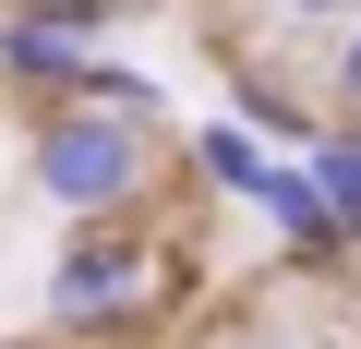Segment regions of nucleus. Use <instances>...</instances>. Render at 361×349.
<instances>
[{
	"instance_id": "obj_3",
	"label": "nucleus",
	"mask_w": 361,
	"mask_h": 349,
	"mask_svg": "<svg viewBox=\"0 0 361 349\" xmlns=\"http://www.w3.org/2000/svg\"><path fill=\"white\" fill-rule=\"evenodd\" d=\"M109 25H121V0H0V97L61 109Z\"/></svg>"
},
{
	"instance_id": "obj_9",
	"label": "nucleus",
	"mask_w": 361,
	"mask_h": 349,
	"mask_svg": "<svg viewBox=\"0 0 361 349\" xmlns=\"http://www.w3.org/2000/svg\"><path fill=\"white\" fill-rule=\"evenodd\" d=\"M325 121H361V13L325 37Z\"/></svg>"
},
{
	"instance_id": "obj_11",
	"label": "nucleus",
	"mask_w": 361,
	"mask_h": 349,
	"mask_svg": "<svg viewBox=\"0 0 361 349\" xmlns=\"http://www.w3.org/2000/svg\"><path fill=\"white\" fill-rule=\"evenodd\" d=\"M0 349H73V337H0Z\"/></svg>"
},
{
	"instance_id": "obj_4",
	"label": "nucleus",
	"mask_w": 361,
	"mask_h": 349,
	"mask_svg": "<svg viewBox=\"0 0 361 349\" xmlns=\"http://www.w3.org/2000/svg\"><path fill=\"white\" fill-rule=\"evenodd\" d=\"M265 217H277V241H289V265H349L361 241L337 229V205H325V181H313V157H277V181L253 193Z\"/></svg>"
},
{
	"instance_id": "obj_10",
	"label": "nucleus",
	"mask_w": 361,
	"mask_h": 349,
	"mask_svg": "<svg viewBox=\"0 0 361 349\" xmlns=\"http://www.w3.org/2000/svg\"><path fill=\"white\" fill-rule=\"evenodd\" d=\"M265 13H277V25H325V37H337V25L361 13V0H265Z\"/></svg>"
},
{
	"instance_id": "obj_5",
	"label": "nucleus",
	"mask_w": 361,
	"mask_h": 349,
	"mask_svg": "<svg viewBox=\"0 0 361 349\" xmlns=\"http://www.w3.org/2000/svg\"><path fill=\"white\" fill-rule=\"evenodd\" d=\"M277 157H289V145H265V133H253L241 109L193 121V181H205V193H229V205H253V193L277 181Z\"/></svg>"
},
{
	"instance_id": "obj_12",
	"label": "nucleus",
	"mask_w": 361,
	"mask_h": 349,
	"mask_svg": "<svg viewBox=\"0 0 361 349\" xmlns=\"http://www.w3.org/2000/svg\"><path fill=\"white\" fill-rule=\"evenodd\" d=\"M253 349H265V337H253Z\"/></svg>"
},
{
	"instance_id": "obj_2",
	"label": "nucleus",
	"mask_w": 361,
	"mask_h": 349,
	"mask_svg": "<svg viewBox=\"0 0 361 349\" xmlns=\"http://www.w3.org/2000/svg\"><path fill=\"white\" fill-rule=\"evenodd\" d=\"M180 289V241L157 217H73V241L49 253V337H145Z\"/></svg>"
},
{
	"instance_id": "obj_6",
	"label": "nucleus",
	"mask_w": 361,
	"mask_h": 349,
	"mask_svg": "<svg viewBox=\"0 0 361 349\" xmlns=\"http://www.w3.org/2000/svg\"><path fill=\"white\" fill-rule=\"evenodd\" d=\"M229 109H241L265 145H313V133H325V121H313V97H301V85H277L265 61H229Z\"/></svg>"
},
{
	"instance_id": "obj_1",
	"label": "nucleus",
	"mask_w": 361,
	"mask_h": 349,
	"mask_svg": "<svg viewBox=\"0 0 361 349\" xmlns=\"http://www.w3.org/2000/svg\"><path fill=\"white\" fill-rule=\"evenodd\" d=\"M25 181H37L49 217H145L157 181H169V145L133 109L61 97V109H25Z\"/></svg>"
},
{
	"instance_id": "obj_7",
	"label": "nucleus",
	"mask_w": 361,
	"mask_h": 349,
	"mask_svg": "<svg viewBox=\"0 0 361 349\" xmlns=\"http://www.w3.org/2000/svg\"><path fill=\"white\" fill-rule=\"evenodd\" d=\"M301 157H313V181H325V205H337V229L361 241V121H325V133H313Z\"/></svg>"
},
{
	"instance_id": "obj_8",
	"label": "nucleus",
	"mask_w": 361,
	"mask_h": 349,
	"mask_svg": "<svg viewBox=\"0 0 361 349\" xmlns=\"http://www.w3.org/2000/svg\"><path fill=\"white\" fill-rule=\"evenodd\" d=\"M73 97H97V109H133V121H169L157 73H133V61H85V85H73Z\"/></svg>"
}]
</instances>
